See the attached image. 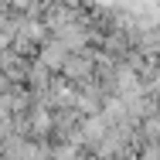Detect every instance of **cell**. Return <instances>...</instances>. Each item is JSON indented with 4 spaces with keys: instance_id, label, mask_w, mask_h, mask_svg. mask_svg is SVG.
Returning <instances> with one entry per match:
<instances>
[{
    "instance_id": "6da1fadb",
    "label": "cell",
    "mask_w": 160,
    "mask_h": 160,
    "mask_svg": "<svg viewBox=\"0 0 160 160\" xmlns=\"http://www.w3.org/2000/svg\"><path fill=\"white\" fill-rule=\"evenodd\" d=\"M58 78H62L65 85H72V89H82V85L96 82V48L68 51L62 68H58Z\"/></svg>"
},
{
    "instance_id": "7a4b0ae2",
    "label": "cell",
    "mask_w": 160,
    "mask_h": 160,
    "mask_svg": "<svg viewBox=\"0 0 160 160\" xmlns=\"http://www.w3.org/2000/svg\"><path fill=\"white\" fill-rule=\"evenodd\" d=\"M65 55H68V48H65L58 38H51V34H48V38L38 44V48H34V62H38V65H44L51 75H58V68H62Z\"/></svg>"
}]
</instances>
